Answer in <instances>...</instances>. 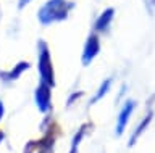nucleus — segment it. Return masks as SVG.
<instances>
[{"label": "nucleus", "mask_w": 155, "mask_h": 153, "mask_svg": "<svg viewBox=\"0 0 155 153\" xmlns=\"http://www.w3.org/2000/svg\"><path fill=\"white\" fill-rule=\"evenodd\" d=\"M37 74L39 81L45 82L52 87H55L57 79H55V66H53V58L50 47L44 39L37 40Z\"/></svg>", "instance_id": "obj_2"}, {"label": "nucleus", "mask_w": 155, "mask_h": 153, "mask_svg": "<svg viewBox=\"0 0 155 153\" xmlns=\"http://www.w3.org/2000/svg\"><path fill=\"white\" fill-rule=\"evenodd\" d=\"M52 85L39 81L37 87L34 90V102H36V107L42 114H48L52 110Z\"/></svg>", "instance_id": "obj_5"}, {"label": "nucleus", "mask_w": 155, "mask_h": 153, "mask_svg": "<svg viewBox=\"0 0 155 153\" xmlns=\"http://www.w3.org/2000/svg\"><path fill=\"white\" fill-rule=\"evenodd\" d=\"M153 110H149L147 113L144 114V118L140 119V123L137 124V127L134 129V132L131 134V137H129V142H128V145L129 147H133V145H136V142L139 140L140 137H142V134L147 131V127L150 126V123H152V119H153Z\"/></svg>", "instance_id": "obj_9"}, {"label": "nucleus", "mask_w": 155, "mask_h": 153, "mask_svg": "<svg viewBox=\"0 0 155 153\" xmlns=\"http://www.w3.org/2000/svg\"><path fill=\"white\" fill-rule=\"evenodd\" d=\"M89 129H92V123H84L78 127V131L74 132V135L71 139V145H70V151L68 153H78L79 151V145H81V142L84 140V137H86V134L89 132Z\"/></svg>", "instance_id": "obj_10"}, {"label": "nucleus", "mask_w": 155, "mask_h": 153, "mask_svg": "<svg viewBox=\"0 0 155 153\" xmlns=\"http://www.w3.org/2000/svg\"><path fill=\"white\" fill-rule=\"evenodd\" d=\"M29 68H31V63H29L28 60H19L16 65L12 66V68L0 71V81L5 82V84L15 82V81H18Z\"/></svg>", "instance_id": "obj_8"}, {"label": "nucleus", "mask_w": 155, "mask_h": 153, "mask_svg": "<svg viewBox=\"0 0 155 153\" xmlns=\"http://www.w3.org/2000/svg\"><path fill=\"white\" fill-rule=\"evenodd\" d=\"M82 95H84V92H82V90H79V92H78V90H74V92H73L70 97H68V102H66V105L68 107H71V105H74V102H78V100H79Z\"/></svg>", "instance_id": "obj_13"}, {"label": "nucleus", "mask_w": 155, "mask_h": 153, "mask_svg": "<svg viewBox=\"0 0 155 153\" xmlns=\"http://www.w3.org/2000/svg\"><path fill=\"white\" fill-rule=\"evenodd\" d=\"M32 0H18V10H24L29 3H31Z\"/></svg>", "instance_id": "obj_14"}, {"label": "nucleus", "mask_w": 155, "mask_h": 153, "mask_svg": "<svg viewBox=\"0 0 155 153\" xmlns=\"http://www.w3.org/2000/svg\"><path fill=\"white\" fill-rule=\"evenodd\" d=\"M37 147H39V142L37 140H29V142H26V145H24L23 153H36L37 151Z\"/></svg>", "instance_id": "obj_12"}, {"label": "nucleus", "mask_w": 155, "mask_h": 153, "mask_svg": "<svg viewBox=\"0 0 155 153\" xmlns=\"http://www.w3.org/2000/svg\"><path fill=\"white\" fill-rule=\"evenodd\" d=\"M102 50V40H100V34L91 31L89 36L86 37V42L82 45V52H81V65L82 66H89L94 63V60L99 56Z\"/></svg>", "instance_id": "obj_4"}, {"label": "nucleus", "mask_w": 155, "mask_h": 153, "mask_svg": "<svg viewBox=\"0 0 155 153\" xmlns=\"http://www.w3.org/2000/svg\"><path fill=\"white\" fill-rule=\"evenodd\" d=\"M115 13H116V10H115L113 7L104 8V10L100 11V15L95 18L92 31L97 32V34H100V36H102V34H107V32L110 31L111 23H113V20H115Z\"/></svg>", "instance_id": "obj_7"}, {"label": "nucleus", "mask_w": 155, "mask_h": 153, "mask_svg": "<svg viewBox=\"0 0 155 153\" xmlns=\"http://www.w3.org/2000/svg\"><path fill=\"white\" fill-rule=\"evenodd\" d=\"M76 3L73 0H45L37 10L39 24L47 27L66 21L71 16Z\"/></svg>", "instance_id": "obj_1"}, {"label": "nucleus", "mask_w": 155, "mask_h": 153, "mask_svg": "<svg viewBox=\"0 0 155 153\" xmlns=\"http://www.w3.org/2000/svg\"><path fill=\"white\" fill-rule=\"evenodd\" d=\"M136 100H126L124 105L121 107L118 116H116V126H115V134L116 137H121L126 131V127H128L129 124V119L133 116L134 110H136Z\"/></svg>", "instance_id": "obj_6"}, {"label": "nucleus", "mask_w": 155, "mask_h": 153, "mask_svg": "<svg viewBox=\"0 0 155 153\" xmlns=\"http://www.w3.org/2000/svg\"><path fill=\"white\" fill-rule=\"evenodd\" d=\"M42 127L44 134L41 139H37L39 147L36 153H53L57 139L60 137V126L57 124V121H53L52 116H47L45 121L42 123Z\"/></svg>", "instance_id": "obj_3"}, {"label": "nucleus", "mask_w": 155, "mask_h": 153, "mask_svg": "<svg viewBox=\"0 0 155 153\" xmlns=\"http://www.w3.org/2000/svg\"><path fill=\"white\" fill-rule=\"evenodd\" d=\"M3 116H5V105H3L2 100H0V121H2Z\"/></svg>", "instance_id": "obj_15"}, {"label": "nucleus", "mask_w": 155, "mask_h": 153, "mask_svg": "<svg viewBox=\"0 0 155 153\" xmlns=\"http://www.w3.org/2000/svg\"><path fill=\"white\" fill-rule=\"evenodd\" d=\"M111 85H113V78H107V79H104L100 82V85H99V89L95 90V94H94V97L91 98V105H95V103H99L102 98L105 97L107 94L111 90Z\"/></svg>", "instance_id": "obj_11"}, {"label": "nucleus", "mask_w": 155, "mask_h": 153, "mask_svg": "<svg viewBox=\"0 0 155 153\" xmlns=\"http://www.w3.org/2000/svg\"><path fill=\"white\" fill-rule=\"evenodd\" d=\"M3 139H5V132L2 131V129H0V143L3 142Z\"/></svg>", "instance_id": "obj_16"}]
</instances>
